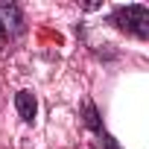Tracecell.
<instances>
[{
    "instance_id": "cell-1",
    "label": "cell",
    "mask_w": 149,
    "mask_h": 149,
    "mask_svg": "<svg viewBox=\"0 0 149 149\" xmlns=\"http://www.w3.org/2000/svg\"><path fill=\"white\" fill-rule=\"evenodd\" d=\"M108 24L117 26L120 32H129L140 41L149 38V9L143 3H129V6H114L108 15Z\"/></svg>"
},
{
    "instance_id": "cell-2",
    "label": "cell",
    "mask_w": 149,
    "mask_h": 149,
    "mask_svg": "<svg viewBox=\"0 0 149 149\" xmlns=\"http://www.w3.org/2000/svg\"><path fill=\"white\" fill-rule=\"evenodd\" d=\"M0 26H3V32L9 35H24L26 32V21H24V12L18 3H12V0H0Z\"/></svg>"
},
{
    "instance_id": "cell-3",
    "label": "cell",
    "mask_w": 149,
    "mask_h": 149,
    "mask_svg": "<svg viewBox=\"0 0 149 149\" xmlns=\"http://www.w3.org/2000/svg\"><path fill=\"white\" fill-rule=\"evenodd\" d=\"M15 108H18V117L24 123H35V114H38V100L32 91H18L15 94Z\"/></svg>"
},
{
    "instance_id": "cell-4",
    "label": "cell",
    "mask_w": 149,
    "mask_h": 149,
    "mask_svg": "<svg viewBox=\"0 0 149 149\" xmlns=\"http://www.w3.org/2000/svg\"><path fill=\"white\" fill-rule=\"evenodd\" d=\"M82 123H85L97 137L105 132V126H102V120H100V111H97V105H94L91 100H82Z\"/></svg>"
},
{
    "instance_id": "cell-5",
    "label": "cell",
    "mask_w": 149,
    "mask_h": 149,
    "mask_svg": "<svg viewBox=\"0 0 149 149\" xmlns=\"http://www.w3.org/2000/svg\"><path fill=\"white\" fill-rule=\"evenodd\" d=\"M100 140H102V149H123V146L117 143V137H111L108 132H102V134H100Z\"/></svg>"
},
{
    "instance_id": "cell-6",
    "label": "cell",
    "mask_w": 149,
    "mask_h": 149,
    "mask_svg": "<svg viewBox=\"0 0 149 149\" xmlns=\"http://www.w3.org/2000/svg\"><path fill=\"white\" fill-rule=\"evenodd\" d=\"M3 38H6V32H3V26H0V41H3Z\"/></svg>"
}]
</instances>
